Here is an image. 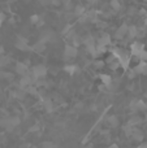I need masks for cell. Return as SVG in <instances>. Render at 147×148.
Segmentation results:
<instances>
[{
  "mask_svg": "<svg viewBox=\"0 0 147 148\" xmlns=\"http://www.w3.org/2000/svg\"><path fill=\"white\" fill-rule=\"evenodd\" d=\"M46 74H47V68L44 66L43 64L35 65V66H33V69H31V77H33L34 82L42 79L44 75H46Z\"/></svg>",
  "mask_w": 147,
  "mask_h": 148,
  "instance_id": "cell-1",
  "label": "cell"
},
{
  "mask_svg": "<svg viewBox=\"0 0 147 148\" xmlns=\"http://www.w3.org/2000/svg\"><path fill=\"white\" fill-rule=\"evenodd\" d=\"M77 55H78V49L76 48V47L70 46V44L65 46V48H64V60L65 61H68V60H70V59H74Z\"/></svg>",
  "mask_w": 147,
  "mask_h": 148,
  "instance_id": "cell-2",
  "label": "cell"
},
{
  "mask_svg": "<svg viewBox=\"0 0 147 148\" xmlns=\"http://www.w3.org/2000/svg\"><path fill=\"white\" fill-rule=\"evenodd\" d=\"M143 49H145L143 43H141V42H134V43H132V46H130V53H132L133 56H138Z\"/></svg>",
  "mask_w": 147,
  "mask_h": 148,
  "instance_id": "cell-3",
  "label": "cell"
},
{
  "mask_svg": "<svg viewBox=\"0 0 147 148\" xmlns=\"http://www.w3.org/2000/svg\"><path fill=\"white\" fill-rule=\"evenodd\" d=\"M14 72L17 74H20V75L25 77V75H29V68L25 62H17L14 68Z\"/></svg>",
  "mask_w": 147,
  "mask_h": 148,
  "instance_id": "cell-4",
  "label": "cell"
},
{
  "mask_svg": "<svg viewBox=\"0 0 147 148\" xmlns=\"http://www.w3.org/2000/svg\"><path fill=\"white\" fill-rule=\"evenodd\" d=\"M16 48L20 51H31V47L27 44V40L23 38H18L16 42Z\"/></svg>",
  "mask_w": 147,
  "mask_h": 148,
  "instance_id": "cell-5",
  "label": "cell"
},
{
  "mask_svg": "<svg viewBox=\"0 0 147 148\" xmlns=\"http://www.w3.org/2000/svg\"><path fill=\"white\" fill-rule=\"evenodd\" d=\"M128 27L129 26L126 25V23H122L121 26H120L119 29H117V31H116V34H115V36H116V39H122L124 36H126L128 35Z\"/></svg>",
  "mask_w": 147,
  "mask_h": 148,
  "instance_id": "cell-6",
  "label": "cell"
},
{
  "mask_svg": "<svg viewBox=\"0 0 147 148\" xmlns=\"http://www.w3.org/2000/svg\"><path fill=\"white\" fill-rule=\"evenodd\" d=\"M133 72H134L135 74H147V61L146 62L141 61L139 64L133 69Z\"/></svg>",
  "mask_w": 147,
  "mask_h": 148,
  "instance_id": "cell-7",
  "label": "cell"
},
{
  "mask_svg": "<svg viewBox=\"0 0 147 148\" xmlns=\"http://www.w3.org/2000/svg\"><path fill=\"white\" fill-rule=\"evenodd\" d=\"M44 49H46V44H44L42 40L36 42L34 46H31V51L36 52V53H42V52H44Z\"/></svg>",
  "mask_w": 147,
  "mask_h": 148,
  "instance_id": "cell-8",
  "label": "cell"
},
{
  "mask_svg": "<svg viewBox=\"0 0 147 148\" xmlns=\"http://www.w3.org/2000/svg\"><path fill=\"white\" fill-rule=\"evenodd\" d=\"M132 138L137 142H142L143 140V133L139 130V129H133V133H132Z\"/></svg>",
  "mask_w": 147,
  "mask_h": 148,
  "instance_id": "cell-9",
  "label": "cell"
},
{
  "mask_svg": "<svg viewBox=\"0 0 147 148\" xmlns=\"http://www.w3.org/2000/svg\"><path fill=\"white\" fill-rule=\"evenodd\" d=\"M141 122H142V118H141L139 116H133V117L130 118L129 121H128V126H130V127H134V126L139 125Z\"/></svg>",
  "mask_w": 147,
  "mask_h": 148,
  "instance_id": "cell-10",
  "label": "cell"
},
{
  "mask_svg": "<svg viewBox=\"0 0 147 148\" xmlns=\"http://www.w3.org/2000/svg\"><path fill=\"white\" fill-rule=\"evenodd\" d=\"M138 35V29H137V26H129L128 27V36H129L130 39H134L135 36Z\"/></svg>",
  "mask_w": 147,
  "mask_h": 148,
  "instance_id": "cell-11",
  "label": "cell"
},
{
  "mask_svg": "<svg viewBox=\"0 0 147 148\" xmlns=\"http://www.w3.org/2000/svg\"><path fill=\"white\" fill-rule=\"evenodd\" d=\"M134 109L135 110H141V112H145L147 110V104L142 100H137L135 101V105H134Z\"/></svg>",
  "mask_w": 147,
  "mask_h": 148,
  "instance_id": "cell-12",
  "label": "cell"
},
{
  "mask_svg": "<svg viewBox=\"0 0 147 148\" xmlns=\"http://www.w3.org/2000/svg\"><path fill=\"white\" fill-rule=\"evenodd\" d=\"M109 43H111V38H109V35H108V34H103V35H102V38L99 39V46L106 47L107 44H109Z\"/></svg>",
  "mask_w": 147,
  "mask_h": 148,
  "instance_id": "cell-13",
  "label": "cell"
},
{
  "mask_svg": "<svg viewBox=\"0 0 147 148\" xmlns=\"http://www.w3.org/2000/svg\"><path fill=\"white\" fill-rule=\"evenodd\" d=\"M100 79H102V83L104 84L106 87H108L109 84L112 83V78H111V75H108V74H100Z\"/></svg>",
  "mask_w": 147,
  "mask_h": 148,
  "instance_id": "cell-14",
  "label": "cell"
},
{
  "mask_svg": "<svg viewBox=\"0 0 147 148\" xmlns=\"http://www.w3.org/2000/svg\"><path fill=\"white\" fill-rule=\"evenodd\" d=\"M107 122H108V125H111L112 127H116V126L119 125V118H117L115 114H111L108 118H107Z\"/></svg>",
  "mask_w": 147,
  "mask_h": 148,
  "instance_id": "cell-15",
  "label": "cell"
},
{
  "mask_svg": "<svg viewBox=\"0 0 147 148\" xmlns=\"http://www.w3.org/2000/svg\"><path fill=\"white\" fill-rule=\"evenodd\" d=\"M64 70H65V72H67V73H69V74H74L76 72H77V70H78V66H77V65H65V66H64Z\"/></svg>",
  "mask_w": 147,
  "mask_h": 148,
  "instance_id": "cell-16",
  "label": "cell"
},
{
  "mask_svg": "<svg viewBox=\"0 0 147 148\" xmlns=\"http://www.w3.org/2000/svg\"><path fill=\"white\" fill-rule=\"evenodd\" d=\"M83 13H85V7H83V5H81V4L76 5V7H74V14L81 16V14H83Z\"/></svg>",
  "mask_w": 147,
  "mask_h": 148,
  "instance_id": "cell-17",
  "label": "cell"
},
{
  "mask_svg": "<svg viewBox=\"0 0 147 148\" xmlns=\"http://www.w3.org/2000/svg\"><path fill=\"white\" fill-rule=\"evenodd\" d=\"M42 148H57V146L55 143H52V142L46 140V142H43V143H42Z\"/></svg>",
  "mask_w": 147,
  "mask_h": 148,
  "instance_id": "cell-18",
  "label": "cell"
},
{
  "mask_svg": "<svg viewBox=\"0 0 147 148\" xmlns=\"http://www.w3.org/2000/svg\"><path fill=\"white\" fill-rule=\"evenodd\" d=\"M137 57H138V59H139L142 62H146V61H147V51H146V49H143V51L141 52V53L138 55Z\"/></svg>",
  "mask_w": 147,
  "mask_h": 148,
  "instance_id": "cell-19",
  "label": "cell"
},
{
  "mask_svg": "<svg viewBox=\"0 0 147 148\" xmlns=\"http://www.w3.org/2000/svg\"><path fill=\"white\" fill-rule=\"evenodd\" d=\"M39 20H41V16H38V14H33V16H30V22L33 23V25H38Z\"/></svg>",
  "mask_w": 147,
  "mask_h": 148,
  "instance_id": "cell-20",
  "label": "cell"
},
{
  "mask_svg": "<svg viewBox=\"0 0 147 148\" xmlns=\"http://www.w3.org/2000/svg\"><path fill=\"white\" fill-rule=\"evenodd\" d=\"M111 7H112V9H113V10H119L121 5H120L119 0H112V1H111Z\"/></svg>",
  "mask_w": 147,
  "mask_h": 148,
  "instance_id": "cell-21",
  "label": "cell"
},
{
  "mask_svg": "<svg viewBox=\"0 0 147 148\" xmlns=\"http://www.w3.org/2000/svg\"><path fill=\"white\" fill-rule=\"evenodd\" d=\"M120 66H121V65H120L119 60H115L113 62H111V64H109V68H111V70H117Z\"/></svg>",
  "mask_w": 147,
  "mask_h": 148,
  "instance_id": "cell-22",
  "label": "cell"
},
{
  "mask_svg": "<svg viewBox=\"0 0 147 148\" xmlns=\"http://www.w3.org/2000/svg\"><path fill=\"white\" fill-rule=\"evenodd\" d=\"M44 108H46L47 112H52V110H54V104H52L51 101H46L44 103Z\"/></svg>",
  "mask_w": 147,
  "mask_h": 148,
  "instance_id": "cell-23",
  "label": "cell"
},
{
  "mask_svg": "<svg viewBox=\"0 0 147 148\" xmlns=\"http://www.w3.org/2000/svg\"><path fill=\"white\" fill-rule=\"evenodd\" d=\"M104 65H106V62H104V61H102V60H98V61H95V62H94V66H95V68H98V69H102V68H103Z\"/></svg>",
  "mask_w": 147,
  "mask_h": 148,
  "instance_id": "cell-24",
  "label": "cell"
},
{
  "mask_svg": "<svg viewBox=\"0 0 147 148\" xmlns=\"http://www.w3.org/2000/svg\"><path fill=\"white\" fill-rule=\"evenodd\" d=\"M9 60L10 59L8 56H1V59H0V66H3V65H7Z\"/></svg>",
  "mask_w": 147,
  "mask_h": 148,
  "instance_id": "cell-25",
  "label": "cell"
},
{
  "mask_svg": "<svg viewBox=\"0 0 147 148\" xmlns=\"http://www.w3.org/2000/svg\"><path fill=\"white\" fill-rule=\"evenodd\" d=\"M4 21H5V14L4 13H0V27H1V25H3Z\"/></svg>",
  "mask_w": 147,
  "mask_h": 148,
  "instance_id": "cell-26",
  "label": "cell"
},
{
  "mask_svg": "<svg viewBox=\"0 0 147 148\" xmlns=\"http://www.w3.org/2000/svg\"><path fill=\"white\" fill-rule=\"evenodd\" d=\"M0 56H4V47L0 46Z\"/></svg>",
  "mask_w": 147,
  "mask_h": 148,
  "instance_id": "cell-27",
  "label": "cell"
},
{
  "mask_svg": "<svg viewBox=\"0 0 147 148\" xmlns=\"http://www.w3.org/2000/svg\"><path fill=\"white\" fill-rule=\"evenodd\" d=\"M135 75H137V74H135V73H134V72H133V70H132V72H130V74H129V78L132 79V78H134Z\"/></svg>",
  "mask_w": 147,
  "mask_h": 148,
  "instance_id": "cell-28",
  "label": "cell"
},
{
  "mask_svg": "<svg viewBox=\"0 0 147 148\" xmlns=\"http://www.w3.org/2000/svg\"><path fill=\"white\" fill-rule=\"evenodd\" d=\"M38 129H39V126H38V125H35V126H33V127L30 129V131H36Z\"/></svg>",
  "mask_w": 147,
  "mask_h": 148,
  "instance_id": "cell-29",
  "label": "cell"
},
{
  "mask_svg": "<svg viewBox=\"0 0 147 148\" xmlns=\"http://www.w3.org/2000/svg\"><path fill=\"white\" fill-rule=\"evenodd\" d=\"M139 147H142V148H147V142H143V143L141 144Z\"/></svg>",
  "mask_w": 147,
  "mask_h": 148,
  "instance_id": "cell-30",
  "label": "cell"
},
{
  "mask_svg": "<svg viewBox=\"0 0 147 148\" xmlns=\"http://www.w3.org/2000/svg\"><path fill=\"white\" fill-rule=\"evenodd\" d=\"M51 4H54V5H60V1H57V0H55V1H51Z\"/></svg>",
  "mask_w": 147,
  "mask_h": 148,
  "instance_id": "cell-31",
  "label": "cell"
},
{
  "mask_svg": "<svg viewBox=\"0 0 147 148\" xmlns=\"http://www.w3.org/2000/svg\"><path fill=\"white\" fill-rule=\"evenodd\" d=\"M107 148H119V147H117V144H111V146H108Z\"/></svg>",
  "mask_w": 147,
  "mask_h": 148,
  "instance_id": "cell-32",
  "label": "cell"
},
{
  "mask_svg": "<svg viewBox=\"0 0 147 148\" xmlns=\"http://www.w3.org/2000/svg\"><path fill=\"white\" fill-rule=\"evenodd\" d=\"M21 148H29V144H23V147H21Z\"/></svg>",
  "mask_w": 147,
  "mask_h": 148,
  "instance_id": "cell-33",
  "label": "cell"
},
{
  "mask_svg": "<svg viewBox=\"0 0 147 148\" xmlns=\"http://www.w3.org/2000/svg\"><path fill=\"white\" fill-rule=\"evenodd\" d=\"M137 148H142V147H139V146H138V147H137Z\"/></svg>",
  "mask_w": 147,
  "mask_h": 148,
  "instance_id": "cell-34",
  "label": "cell"
}]
</instances>
